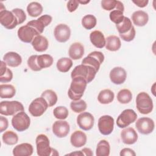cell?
I'll use <instances>...</instances> for the list:
<instances>
[{
  "mask_svg": "<svg viewBox=\"0 0 156 156\" xmlns=\"http://www.w3.org/2000/svg\"><path fill=\"white\" fill-rule=\"evenodd\" d=\"M87 83L86 80L82 77L73 78L68 91V95L69 99L73 101L80 99L86 89Z\"/></svg>",
  "mask_w": 156,
  "mask_h": 156,
  "instance_id": "cell-1",
  "label": "cell"
},
{
  "mask_svg": "<svg viewBox=\"0 0 156 156\" xmlns=\"http://www.w3.org/2000/svg\"><path fill=\"white\" fill-rule=\"evenodd\" d=\"M98 72L92 66L87 65H79L76 66L71 73V78L76 77H82L85 79L88 83L91 82L95 77Z\"/></svg>",
  "mask_w": 156,
  "mask_h": 156,
  "instance_id": "cell-2",
  "label": "cell"
},
{
  "mask_svg": "<svg viewBox=\"0 0 156 156\" xmlns=\"http://www.w3.org/2000/svg\"><path fill=\"white\" fill-rule=\"evenodd\" d=\"M136 106L138 111L143 115L150 113L154 108L153 101L146 92H141L136 98Z\"/></svg>",
  "mask_w": 156,
  "mask_h": 156,
  "instance_id": "cell-3",
  "label": "cell"
},
{
  "mask_svg": "<svg viewBox=\"0 0 156 156\" xmlns=\"http://www.w3.org/2000/svg\"><path fill=\"white\" fill-rule=\"evenodd\" d=\"M24 110L23 105L16 101H5L0 103V113L5 116L15 115Z\"/></svg>",
  "mask_w": 156,
  "mask_h": 156,
  "instance_id": "cell-4",
  "label": "cell"
},
{
  "mask_svg": "<svg viewBox=\"0 0 156 156\" xmlns=\"http://www.w3.org/2000/svg\"><path fill=\"white\" fill-rule=\"evenodd\" d=\"M30 124L29 116L24 112H20L13 115L12 119L13 127L18 132H23L27 130Z\"/></svg>",
  "mask_w": 156,
  "mask_h": 156,
  "instance_id": "cell-5",
  "label": "cell"
},
{
  "mask_svg": "<svg viewBox=\"0 0 156 156\" xmlns=\"http://www.w3.org/2000/svg\"><path fill=\"white\" fill-rule=\"evenodd\" d=\"M35 143L37 152L39 156H51L52 147L49 146V140L46 135H38Z\"/></svg>",
  "mask_w": 156,
  "mask_h": 156,
  "instance_id": "cell-6",
  "label": "cell"
},
{
  "mask_svg": "<svg viewBox=\"0 0 156 156\" xmlns=\"http://www.w3.org/2000/svg\"><path fill=\"white\" fill-rule=\"evenodd\" d=\"M49 107L46 100L42 98H37L33 100L29 107V113L34 117L41 116Z\"/></svg>",
  "mask_w": 156,
  "mask_h": 156,
  "instance_id": "cell-7",
  "label": "cell"
},
{
  "mask_svg": "<svg viewBox=\"0 0 156 156\" xmlns=\"http://www.w3.org/2000/svg\"><path fill=\"white\" fill-rule=\"evenodd\" d=\"M137 118V114L132 109H126L118 116L116 125L119 128H125L134 122Z\"/></svg>",
  "mask_w": 156,
  "mask_h": 156,
  "instance_id": "cell-8",
  "label": "cell"
},
{
  "mask_svg": "<svg viewBox=\"0 0 156 156\" xmlns=\"http://www.w3.org/2000/svg\"><path fill=\"white\" fill-rule=\"evenodd\" d=\"M104 60V55L102 52L100 51H93L82 60V64L91 66L98 72Z\"/></svg>",
  "mask_w": 156,
  "mask_h": 156,
  "instance_id": "cell-9",
  "label": "cell"
},
{
  "mask_svg": "<svg viewBox=\"0 0 156 156\" xmlns=\"http://www.w3.org/2000/svg\"><path fill=\"white\" fill-rule=\"evenodd\" d=\"M18 37L20 40L24 43H32L34 38L40 34L32 26L27 24L20 27L18 30Z\"/></svg>",
  "mask_w": 156,
  "mask_h": 156,
  "instance_id": "cell-10",
  "label": "cell"
},
{
  "mask_svg": "<svg viewBox=\"0 0 156 156\" xmlns=\"http://www.w3.org/2000/svg\"><path fill=\"white\" fill-rule=\"evenodd\" d=\"M98 129L100 133L104 135H110L113 130L114 119L110 115H104L98 120Z\"/></svg>",
  "mask_w": 156,
  "mask_h": 156,
  "instance_id": "cell-11",
  "label": "cell"
},
{
  "mask_svg": "<svg viewBox=\"0 0 156 156\" xmlns=\"http://www.w3.org/2000/svg\"><path fill=\"white\" fill-rule=\"evenodd\" d=\"M0 23L7 29H13L18 25V21L12 12L0 10Z\"/></svg>",
  "mask_w": 156,
  "mask_h": 156,
  "instance_id": "cell-12",
  "label": "cell"
},
{
  "mask_svg": "<svg viewBox=\"0 0 156 156\" xmlns=\"http://www.w3.org/2000/svg\"><path fill=\"white\" fill-rule=\"evenodd\" d=\"M135 126L140 133L148 135L153 132L155 127V124L154 121L151 118L142 117L136 121Z\"/></svg>",
  "mask_w": 156,
  "mask_h": 156,
  "instance_id": "cell-13",
  "label": "cell"
},
{
  "mask_svg": "<svg viewBox=\"0 0 156 156\" xmlns=\"http://www.w3.org/2000/svg\"><path fill=\"white\" fill-rule=\"evenodd\" d=\"M94 118L89 112H82L77 117V123L79 127L83 130H90L94 126Z\"/></svg>",
  "mask_w": 156,
  "mask_h": 156,
  "instance_id": "cell-14",
  "label": "cell"
},
{
  "mask_svg": "<svg viewBox=\"0 0 156 156\" xmlns=\"http://www.w3.org/2000/svg\"><path fill=\"white\" fill-rule=\"evenodd\" d=\"M54 37L60 43L67 41L71 36V30L68 26L65 24H59L54 29Z\"/></svg>",
  "mask_w": 156,
  "mask_h": 156,
  "instance_id": "cell-15",
  "label": "cell"
},
{
  "mask_svg": "<svg viewBox=\"0 0 156 156\" xmlns=\"http://www.w3.org/2000/svg\"><path fill=\"white\" fill-rule=\"evenodd\" d=\"M69 130V124L66 121H56L52 125V132L58 138H64L66 136Z\"/></svg>",
  "mask_w": 156,
  "mask_h": 156,
  "instance_id": "cell-16",
  "label": "cell"
},
{
  "mask_svg": "<svg viewBox=\"0 0 156 156\" xmlns=\"http://www.w3.org/2000/svg\"><path fill=\"white\" fill-rule=\"evenodd\" d=\"M109 76L112 83L116 85H121L126 81L127 73L123 68L117 66L110 71Z\"/></svg>",
  "mask_w": 156,
  "mask_h": 156,
  "instance_id": "cell-17",
  "label": "cell"
},
{
  "mask_svg": "<svg viewBox=\"0 0 156 156\" xmlns=\"http://www.w3.org/2000/svg\"><path fill=\"white\" fill-rule=\"evenodd\" d=\"M121 138L124 144H133L138 140V134L133 128L127 127L121 131Z\"/></svg>",
  "mask_w": 156,
  "mask_h": 156,
  "instance_id": "cell-18",
  "label": "cell"
},
{
  "mask_svg": "<svg viewBox=\"0 0 156 156\" xmlns=\"http://www.w3.org/2000/svg\"><path fill=\"white\" fill-rule=\"evenodd\" d=\"M3 61L9 66L17 67L22 63V58L15 52H8L4 55Z\"/></svg>",
  "mask_w": 156,
  "mask_h": 156,
  "instance_id": "cell-19",
  "label": "cell"
},
{
  "mask_svg": "<svg viewBox=\"0 0 156 156\" xmlns=\"http://www.w3.org/2000/svg\"><path fill=\"white\" fill-rule=\"evenodd\" d=\"M86 134L80 130H76L70 137V142L73 146L75 147H80L83 146L87 143Z\"/></svg>",
  "mask_w": 156,
  "mask_h": 156,
  "instance_id": "cell-20",
  "label": "cell"
},
{
  "mask_svg": "<svg viewBox=\"0 0 156 156\" xmlns=\"http://www.w3.org/2000/svg\"><path fill=\"white\" fill-rule=\"evenodd\" d=\"M33 151L32 145L24 143L18 144L13 148V155L15 156H30L33 154Z\"/></svg>",
  "mask_w": 156,
  "mask_h": 156,
  "instance_id": "cell-21",
  "label": "cell"
},
{
  "mask_svg": "<svg viewBox=\"0 0 156 156\" xmlns=\"http://www.w3.org/2000/svg\"><path fill=\"white\" fill-rule=\"evenodd\" d=\"M34 49L37 52H44L47 50L49 46L48 39L41 35H39L36 36L31 43Z\"/></svg>",
  "mask_w": 156,
  "mask_h": 156,
  "instance_id": "cell-22",
  "label": "cell"
},
{
  "mask_svg": "<svg viewBox=\"0 0 156 156\" xmlns=\"http://www.w3.org/2000/svg\"><path fill=\"white\" fill-rule=\"evenodd\" d=\"M68 54L71 59L76 60L81 58L84 54L83 46L79 42L73 43L69 48Z\"/></svg>",
  "mask_w": 156,
  "mask_h": 156,
  "instance_id": "cell-23",
  "label": "cell"
},
{
  "mask_svg": "<svg viewBox=\"0 0 156 156\" xmlns=\"http://www.w3.org/2000/svg\"><path fill=\"white\" fill-rule=\"evenodd\" d=\"M91 43L98 48H102L105 46V38L103 33L99 30H94L90 34Z\"/></svg>",
  "mask_w": 156,
  "mask_h": 156,
  "instance_id": "cell-24",
  "label": "cell"
},
{
  "mask_svg": "<svg viewBox=\"0 0 156 156\" xmlns=\"http://www.w3.org/2000/svg\"><path fill=\"white\" fill-rule=\"evenodd\" d=\"M132 20L135 25L141 27L145 26L147 23L149 16L144 11L137 10L132 13Z\"/></svg>",
  "mask_w": 156,
  "mask_h": 156,
  "instance_id": "cell-25",
  "label": "cell"
},
{
  "mask_svg": "<svg viewBox=\"0 0 156 156\" xmlns=\"http://www.w3.org/2000/svg\"><path fill=\"white\" fill-rule=\"evenodd\" d=\"M121 43L119 38L116 35H110L105 38V48L110 51H116L120 49Z\"/></svg>",
  "mask_w": 156,
  "mask_h": 156,
  "instance_id": "cell-26",
  "label": "cell"
},
{
  "mask_svg": "<svg viewBox=\"0 0 156 156\" xmlns=\"http://www.w3.org/2000/svg\"><path fill=\"white\" fill-rule=\"evenodd\" d=\"M114 93L109 89L101 90L98 96V101L102 104H107L112 102L114 99Z\"/></svg>",
  "mask_w": 156,
  "mask_h": 156,
  "instance_id": "cell-27",
  "label": "cell"
},
{
  "mask_svg": "<svg viewBox=\"0 0 156 156\" xmlns=\"http://www.w3.org/2000/svg\"><path fill=\"white\" fill-rule=\"evenodd\" d=\"M110 152V144L107 140H102L98 143L96 149V156H108Z\"/></svg>",
  "mask_w": 156,
  "mask_h": 156,
  "instance_id": "cell-28",
  "label": "cell"
},
{
  "mask_svg": "<svg viewBox=\"0 0 156 156\" xmlns=\"http://www.w3.org/2000/svg\"><path fill=\"white\" fill-rule=\"evenodd\" d=\"M16 93L14 86L10 84H1L0 85V96L2 99L12 98Z\"/></svg>",
  "mask_w": 156,
  "mask_h": 156,
  "instance_id": "cell-29",
  "label": "cell"
},
{
  "mask_svg": "<svg viewBox=\"0 0 156 156\" xmlns=\"http://www.w3.org/2000/svg\"><path fill=\"white\" fill-rule=\"evenodd\" d=\"M37 62L41 70L43 68L50 67L54 62L53 57L49 54H42L37 56Z\"/></svg>",
  "mask_w": 156,
  "mask_h": 156,
  "instance_id": "cell-30",
  "label": "cell"
},
{
  "mask_svg": "<svg viewBox=\"0 0 156 156\" xmlns=\"http://www.w3.org/2000/svg\"><path fill=\"white\" fill-rule=\"evenodd\" d=\"M57 68L62 73L68 72L73 66V61L68 57H62L57 62Z\"/></svg>",
  "mask_w": 156,
  "mask_h": 156,
  "instance_id": "cell-31",
  "label": "cell"
},
{
  "mask_svg": "<svg viewBox=\"0 0 156 156\" xmlns=\"http://www.w3.org/2000/svg\"><path fill=\"white\" fill-rule=\"evenodd\" d=\"M27 12L32 17H37L41 14L43 12V7L39 2H32L29 3L27 7Z\"/></svg>",
  "mask_w": 156,
  "mask_h": 156,
  "instance_id": "cell-32",
  "label": "cell"
},
{
  "mask_svg": "<svg viewBox=\"0 0 156 156\" xmlns=\"http://www.w3.org/2000/svg\"><path fill=\"white\" fill-rule=\"evenodd\" d=\"M41 97L43 98L47 102L49 107H52L57 102V95L55 91L52 90H46L44 91Z\"/></svg>",
  "mask_w": 156,
  "mask_h": 156,
  "instance_id": "cell-33",
  "label": "cell"
},
{
  "mask_svg": "<svg viewBox=\"0 0 156 156\" xmlns=\"http://www.w3.org/2000/svg\"><path fill=\"white\" fill-rule=\"evenodd\" d=\"M2 139L5 144L7 145H14L18 143V135L14 132L8 130L3 133Z\"/></svg>",
  "mask_w": 156,
  "mask_h": 156,
  "instance_id": "cell-34",
  "label": "cell"
},
{
  "mask_svg": "<svg viewBox=\"0 0 156 156\" xmlns=\"http://www.w3.org/2000/svg\"><path fill=\"white\" fill-rule=\"evenodd\" d=\"M132 27L133 26L132 24L131 20L126 16L124 17V19L121 23L116 24V27L119 34H124L127 33L132 29Z\"/></svg>",
  "mask_w": 156,
  "mask_h": 156,
  "instance_id": "cell-35",
  "label": "cell"
},
{
  "mask_svg": "<svg viewBox=\"0 0 156 156\" xmlns=\"http://www.w3.org/2000/svg\"><path fill=\"white\" fill-rule=\"evenodd\" d=\"M132 99V94L128 89H122L117 94V99L121 104L129 103Z\"/></svg>",
  "mask_w": 156,
  "mask_h": 156,
  "instance_id": "cell-36",
  "label": "cell"
},
{
  "mask_svg": "<svg viewBox=\"0 0 156 156\" xmlns=\"http://www.w3.org/2000/svg\"><path fill=\"white\" fill-rule=\"evenodd\" d=\"M97 23L96 17L93 15H87L82 19V24L83 27L88 30L94 28Z\"/></svg>",
  "mask_w": 156,
  "mask_h": 156,
  "instance_id": "cell-37",
  "label": "cell"
},
{
  "mask_svg": "<svg viewBox=\"0 0 156 156\" xmlns=\"http://www.w3.org/2000/svg\"><path fill=\"white\" fill-rule=\"evenodd\" d=\"M71 110L75 113H81L84 112L87 107L85 101L79 99L78 101H73L70 104Z\"/></svg>",
  "mask_w": 156,
  "mask_h": 156,
  "instance_id": "cell-38",
  "label": "cell"
},
{
  "mask_svg": "<svg viewBox=\"0 0 156 156\" xmlns=\"http://www.w3.org/2000/svg\"><path fill=\"white\" fill-rule=\"evenodd\" d=\"M53 114L55 118L63 120L68 117L69 112L66 107L64 106H58L54 109Z\"/></svg>",
  "mask_w": 156,
  "mask_h": 156,
  "instance_id": "cell-39",
  "label": "cell"
},
{
  "mask_svg": "<svg viewBox=\"0 0 156 156\" xmlns=\"http://www.w3.org/2000/svg\"><path fill=\"white\" fill-rule=\"evenodd\" d=\"M123 12H124L118 9H114L112 10L109 15L110 20L114 23H115L116 24H118L121 23L124 17L123 15Z\"/></svg>",
  "mask_w": 156,
  "mask_h": 156,
  "instance_id": "cell-40",
  "label": "cell"
},
{
  "mask_svg": "<svg viewBox=\"0 0 156 156\" xmlns=\"http://www.w3.org/2000/svg\"><path fill=\"white\" fill-rule=\"evenodd\" d=\"M26 24L34 27L35 30H37V31L40 34V35L43 33L44 29L45 27L44 25L38 19L30 21Z\"/></svg>",
  "mask_w": 156,
  "mask_h": 156,
  "instance_id": "cell-41",
  "label": "cell"
},
{
  "mask_svg": "<svg viewBox=\"0 0 156 156\" xmlns=\"http://www.w3.org/2000/svg\"><path fill=\"white\" fill-rule=\"evenodd\" d=\"M37 55H32L27 60V66L29 67V68L34 71H39L41 70V69L38 67L37 58Z\"/></svg>",
  "mask_w": 156,
  "mask_h": 156,
  "instance_id": "cell-42",
  "label": "cell"
},
{
  "mask_svg": "<svg viewBox=\"0 0 156 156\" xmlns=\"http://www.w3.org/2000/svg\"><path fill=\"white\" fill-rule=\"evenodd\" d=\"M12 12L17 18L19 24H22L26 20V15L23 9L16 8L13 9Z\"/></svg>",
  "mask_w": 156,
  "mask_h": 156,
  "instance_id": "cell-43",
  "label": "cell"
},
{
  "mask_svg": "<svg viewBox=\"0 0 156 156\" xmlns=\"http://www.w3.org/2000/svg\"><path fill=\"white\" fill-rule=\"evenodd\" d=\"M117 1L116 0H102L101 6L105 10H113L116 9Z\"/></svg>",
  "mask_w": 156,
  "mask_h": 156,
  "instance_id": "cell-44",
  "label": "cell"
},
{
  "mask_svg": "<svg viewBox=\"0 0 156 156\" xmlns=\"http://www.w3.org/2000/svg\"><path fill=\"white\" fill-rule=\"evenodd\" d=\"M12 78H13V73L8 68L4 72L0 73V82L1 83L9 82L12 80Z\"/></svg>",
  "mask_w": 156,
  "mask_h": 156,
  "instance_id": "cell-45",
  "label": "cell"
},
{
  "mask_svg": "<svg viewBox=\"0 0 156 156\" xmlns=\"http://www.w3.org/2000/svg\"><path fill=\"white\" fill-rule=\"evenodd\" d=\"M135 34H136L135 29V27L133 26L129 32H127L124 34H119V36L124 41L129 42V41H132L134 39L135 37Z\"/></svg>",
  "mask_w": 156,
  "mask_h": 156,
  "instance_id": "cell-46",
  "label": "cell"
},
{
  "mask_svg": "<svg viewBox=\"0 0 156 156\" xmlns=\"http://www.w3.org/2000/svg\"><path fill=\"white\" fill-rule=\"evenodd\" d=\"M79 6V2L76 0H70L67 2V9L69 12H74Z\"/></svg>",
  "mask_w": 156,
  "mask_h": 156,
  "instance_id": "cell-47",
  "label": "cell"
},
{
  "mask_svg": "<svg viewBox=\"0 0 156 156\" xmlns=\"http://www.w3.org/2000/svg\"><path fill=\"white\" fill-rule=\"evenodd\" d=\"M38 20H40L46 27V26H48L51 23L52 18L51 16H50L49 15H42L40 17H39L38 18Z\"/></svg>",
  "mask_w": 156,
  "mask_h": 156,
  "instance_id": "cell-48",
  "label": "cell"
},
{
  "mask_svg": "<svg viewBox=\"0 0 156 156\" xmlns=\"http://www.w3.org/2000/svg\"><path fill=\"white\" fill-rule=\"evenodd\" d=\"M9 126V122L6 118L1 116H0V132H2L5 130Z\"/></svg>",
  "mask_w": 156,
  "mask_h": 156,
  "instance_id": "cell-49",
  "label": "cell"
},
{
  "mask_svg": "<svg viewBox=\"0 0 156 156\" xmlns=\"http://www.w3.org/2000/svg\"><path fill=\"white\" fill-rule=\"evenodd\" d=\"M119 155L121 156H127V155L135 156L136 154L134 152V151L132 150V149H130V148H124V149H122Z\"/></svg>",
  "mask_w": 156,
  "mask_h": 156,
  "instance_id": "cell-50",
  "label": "cell"
},
{
  "mask_svg": "<svg viewBox=\"0 0 156 156\" xmlns=\"http://www.w3.org/2000/svg\"><path fill=\"white\" fill-rule=\"evenodd\" d=\"M132 2L135 4H136L138 7L143 8L146 7L149 1L148 0H136V1H132Z\"/></svg>",
  "mask_w": 156,
  "mask_h": 156,
  "instance_id": "cell-51",
  "label": "cell"
},
{
  "mask_svg": "<svg viewBox=\"0 0 156 156\" xmlns=\"http://www.w3.org/2000/svg\"><path fill=\"white\" fill-rule=\"evenodd\" d=\"M81 151H82V153L84 155H86V156H92L93 155V153L92 151L90 148L85 147V148L82 149Z\"/></svg>",
  "mask_w": 156,
  "mask_h": 156,
  "instance_id": "cell-52",
  "label": "cell"
},
{
  "mask_svg": "<svg viewBox=\"0 0 156 156\" xmlns=\"http://www.w3.org/2000/svg\"><path fill=\"white\" fill-rule=\"evenodd\" d=\"M66 155H76V156H83V154L82 153V151H76L74 152H71L70 154H66Z\"/></svg>",
  "mask_w": 156,
  "mask_h": 156,
  "instance_id": "cell-53",
  "label": "cell"
},
{
  "mask_svg": "<svg viewBox=\"0 0 156 156\" xmlns=\"http://www.w3.org/2000/svg\"><path fill=\"white\" fill-rule=\"evenodd\" d=\"M79 4L80 3V4H87L88 2H90V1H77Z\"/></svg>",
  "mask_w": 156,
  "mask_h": 156,
  "instance_id": "cell-54",
  "label": "cell"
}]
</instances>
